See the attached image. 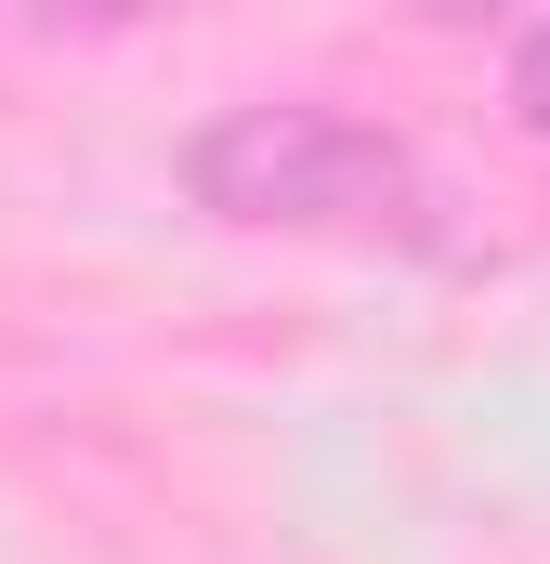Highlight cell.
Instances as JSON below:
<instances>
[{
	"mask_svg": "<svg viewBox=\"0 0 550 564\" xmlns=\"http://www.w3.org/2000/svg\"><path fill=\"white\" fill-rule=\"evenodd\" d=\"M197 197L223 210V224H381V210H407V144L367 132V119H341V106H237V119H210L197 132Z\"/></svg>",
	"mask_w": 550,
	"mask_h": 564,
	"instance_id": "obj_1",
	"label": "cell"
},
{
	"mask_svg": "<svg viewBox=\"0 0 550 564\" xmlns=\"http://www.w3.org/2000/svg\"><path fill=\"white\" fill-rule=\"evenodd\" d=\"M40 13H79V26H132L144 0H40Z\"/></svg>",
	"mask_w": 550,
	"mask_h": 564,
	"instance_id": "obj_3",
	"label": "cell"
},
{
	"mask_svg": "<svg viewBox=\"0 0 550 564\" xmlns=\"http://www.w3.org/2000/svg\"><path fill=\"white\" fill-rule=\"evenodd\" d=\"M512 106H525V132H550V26H525V53H512Z\"/></svg>",
	"mask_w": 550,
	"mask_h": 564,
	"instance_id": "obj_2",
	"label": "cell"
},
{
	"mask_svg": "<svg viewBox=\"0 0 550 564\" xmlns=\"http://www.w3.org/2000/svg\"><path fill=\"white\" fill-rule=\"evenodd\" d=\"M419 13H446V26H472V13H498V0H419Z\"/></svg>",
	"mask_w": 550,
	"mask_h": 564,
	"instance_id": "obj_4",
	"label": "cell"
}]
</instances>
